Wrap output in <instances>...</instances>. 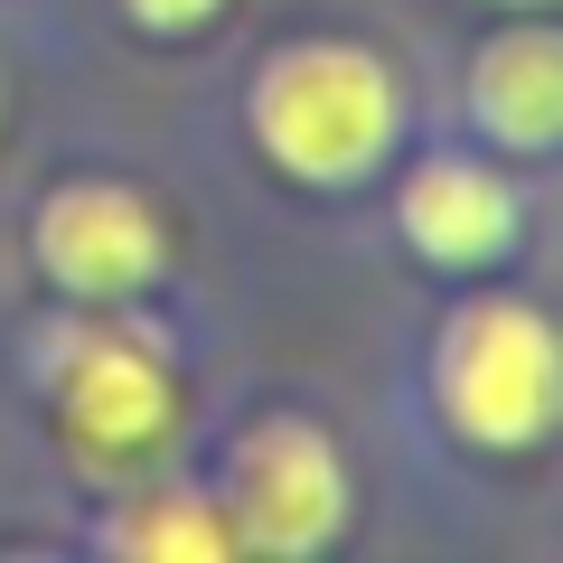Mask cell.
<instances>
[{
  "label": "cell",
  "mask_w": 563,
  "mask_h": 563,
  "mask_svg": "<svg viewBox=\"0 0 563 563\" xmlns=\"http://www.w3.org/2000/svg\"><path fill=\"white\" fill-rule=\"evenodd\" d=\"M395 76H385L366 47H282L273 66L254 76V141L273 151L291 179L310 188H339V179H366L395 141Z\"/></svg>",
  "instance_id": "cell-1"
},
{
  "label": "cell",
  "mask_w": 563,
  "mask_h": 563,
  "mask_svg": "<svg viewBox=\"0 0 563 563\" xmlns=\"http://www.w3.org/2000/svg\"><path fill=\"white\" fill-rule=\"evenodd\" d=\"M451 432L479 451H526L554 422V329L526 301H470L432 366Z\"/></svg>",
  "instance_id": "cell-2"
},
{
  "label": "cell",
  "mask_w": 563,
  "mask_h": 563,
  "mask_svg": "<svg viewBox=\"0 0 563 563\" xmlns=\"http://www.w3.org/2000/svg\"><path fill=\"white\" fill-rule=\"evenodd\" d=\"M225 517H235V544H263V554H320L347 526V470L329 451V432L310 422H263L235 451V488H225Z\"/></svg>",
  "instance_id": "cell-3"
},
{
  "label": "cell",
  "mask_w": 563,
  "mask_h": 563,
  "mask_svg": "<svg viewBox=\"0 0 563 563\" xmlns=\"http://www.w3.org/2000/svg\"><path fill=\"white\" fill-rule=\"evenodd\" d=\"M47 385H57V413L95 461H132L169 432L179 413V385L141 339H113V329H57L47 347Z\"/></svg>",
  "instance_id": "cell-4"
},
{
  "label": "cell",
  "mask_w": 563,
  "mask_h": 563,
  "mask_svg": "<svg viewBox=\"0 0 563 563\" xmlns=\"http://www.w3.org/2000/svg\"><path fill=\"white\" fill-rule=\"evenodd\" d=\"M29 254H38L47 282H66L76 301H122V291H141V282L161 273V217H151V198L122 179H66L57 198L38 207V225H29Z\"/></svg>",
  "instance_id": "cell-5"
},
{
  "label": "cell",
  "mask_w": 563,
  "mask_h": 563,
  "mask_svg": "<svg viewBox=\"0 0 563 563\" xmlns=\"http://www.w3.org/2000/svg\"><path fill=\"white\" fill-rule=\"evenodd\" d=\"M404 235H413V254L432 263H488L517 244V198H507L498 169L479 161H422L413 179H404Z\"/></svg>",
  "instance_id": "cell-6"
},
{
  "label": "cell",
  "mask_w": 563,
  "mask_h": 563,
  "mask_svg": "<svg viewBox=\"0 0 563 563\" xmlns=\"http://www.w3.org/2000/svg\"><path fill=\"white\" fill-rule=\"evenodd\" d=\"M470 113L507 141V151H544L563 113V57H554V29H507V38L479 47L470 66Z\"/></svg>",
  "instance_id": "cell-7"
},
{
  "label": "cell",
  "mask_w": 563,
  "mask_h": 563,
  "mask_svg": "<svg viewBox=\"0 0 563 563\" xmlns=\"http://www.w3.org/2000/svg\"><path fill=\"white\" fill-rule=\"evenodd\" d=\"M103 544L113 554H141V563H225L235 554V517L207 507L198 488H151L141 507H122L103 526Z\"/></svg>",
  "instance_id": "cell-8"
},
{
  "label": "cell",
  "mask_w": 563,
  "mask_h": 563,
  "mask_svg": "<svg viewBox=\"0 0 563 563\" xmlns=\"http://www.w3.org/2000/svg\"><path fill=\"white\" fill-rule=\"evenodd\" d=\"M122 10H132L141 29H198L207 10H217V0H122Z\"/></svg>",
  "instance_id": "cell-9"
}]
</instances>
